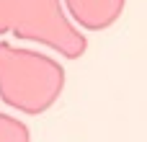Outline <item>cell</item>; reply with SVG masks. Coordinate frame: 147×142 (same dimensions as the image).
Returning <instances> with one entry per match:
<instances>
[{
  "label": "cell",
  "mask_w": 147,
  "mask_h": 142,
  "mask_svg": "<svg viewBox=\"0 0 147 142\" xmlns=\"http://www.w3.org/2000/svg\"><path fill=\"white\" fill-rule=\"evenodd\" d=\"M65 88L57 60L0 41V101L21 114H44Z\"/></svg>",
  "instance_id": "1"
},
{
  "label": "cell",
  "mask_w": 147,
  "mask_h": 142,
  "mask_svg": "<svg viewBox=\"0 0 147 142\" xmlns=\"http://www.w3.org/2000/svg\"><path fill=\"white\" fill-rule=\"evenodd\" d=\"M13 36L44 44L67 60H78L88 49V39L72 26L62 0H18Z\"/></svg>",
  "instance_id": "2"
},
{
  "label": "cell",
  "mask_w": 147,
  "mask_h": 142,
  "mask_svg": "<svg viewBox=\"0 0 147 142\" xmlns=\"http://www.w3.org/2000/svg\"><path fill=\"white\" fill-rule=\"evenodd\" d=\"M124 3L127 0H62V5H67L70 18L88 31L109 28L121 16Z\"/></svg>",
  "instance_id": "3"
},
{
  "label": "cell",
  "mask_w": 147,
  "mask_h": 142,
  "mask_svg": "<svg viewBox=\"0 0 147 142\" xmlns=\"http://www.w3.org/2000/svg\"><path fill=\"white\" fill-rule=\"evenodd\" d=\"M0 142H31V132L21 119L0 111Z\"/></svg>",
  "instance_id": "4"
},
{
  "label": "cell",
  "mask_w": 147,
  "mask_h": 142,
  "mask_svg": "<svg viewBox=\"0 0 147 142\" xmlns=\"http://www.w3.org/2000/svg\"><path fill=\"white\" fill-rule=\"evenodd\" d=\"M16 13H18V0H0V36L13 28Z\"/></svg>",
  "instance_id": "5"
}]
</instances>
